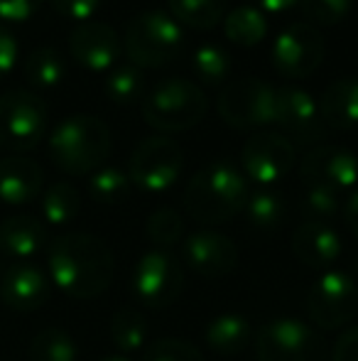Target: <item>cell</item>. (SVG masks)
I'll use <instances>...</instances> for the list:
<instances>
[{
	"instance_id": "obj_21",
	"label": "cell",
	"mask_w": 358,
	"mask_h": 361,
	"mask_svg": "<svg viewBox=\"0 0 358 361\" xmlns=\"http://www.w3.org/2000/svg\"><path fill=\"white\" fill-rule=\"evenodd\" d=\"M47 243V228L30 214L8 216L0 224V251L15 261H30Z\"/></svg>"
},
{
	"instance_id": "obj_27",
	"label": "cell",
	"mask_w": 358,
	"mask_h": 361,
	"mask_svg": "<svg viewBox=\"0 0 358 361\" xmlns=\"http://www.w3.org/2000/svg\"><path fill=\"white\" fill-rule=\"evenodd\" d=\"M170 13L179 25L194 30H211L224 20L229 0H167Z\"/></svg>"
},
{
	"instance_id": "obj_39",
	"label": "cell",
	"mask_w": 358,
	"mask_h": 361,
	"mask_svg": "<svg viewBox=\"0 0 358 361\" xmlns=\"http://www.w3.org/2000/svg\"><path fill=\"white\" fill-rule=\"evenodd\" d=\"M49 3H52V8L57 10V13H62L64 18L87 23L91 15L98 10L101 0H49Z\"/></svg>"
},
{
	"instance_id": "obj_31",
	"label": "cell",
	"mask_w": 358,
	"mask_h": 361,
	"mask_svg": "<svg viewBox=\"0 0 358 361\" xmlns=\"http://www.w3.org/2000/svg\"><path fill=\"white\" fill-rule=\"evenodd\" d=\"M30 361H77V344L64 329H42L30 342Z\"/></svg>"
},
{
	"instance_id": "obj_43",
	"label": "cell",
	"mask_w": 358,
	"mask_h": 361,
	"mask_svg": "<svg viewBox=\"0 0 358 361\" xmlns=\"http://www.w3.org/2000/svg\"><path fill=\"white\" fill-rule=\"evenodd\" d=\"M344 216H346V224H349L351 233H354V236L358 238V190L349 197V202H346Z\"/></svg>"
},
{
	"instance_id": "obj_34",
	"label": "cell",
	"mask_w": 358,
	"mask_h": 361,
	"mask_svg": "<svg viewBox=\"0 0 358 361\" xmlns=\"http://www.w3.org/2000/svg\"><path fill=\"white\" fill-rule=\"evenodd\" d=\"M196 76L206 84H221L231 72V57L219 44H201L191 57Z\"/></svg>"
},
{
	"instance_id": "obj_33",
	"label": "cell",
	"mask_w": 358,
	"mask_h": 361,
	"mask_svg": "<svg viewBox=\"0 0 358 361\" xmlns=\"http://www.w3.org/2000/svg\"><path fill=\"white\" fill-rule=\"evenodd\" d=\"M145 231H148V238L160 246L162 251L177 246V243L184 238V216L179 212L170 209V207H162V209L153 212L145 224Z\"/></svg>"
},
{
	"instance_id": "obj_13",
	"label": "cell",
	"mask_w": 358,
	"mask_h": 361,
	"mask_svg": "<svg viewBox=\"0 0 358 361\" xmlns=\"http://www.w3.org/2000/svg\"><path fill=\"white\" fill-rule=\"evenodd\" d=\"M275 123L292 145H317L329 135L319 116V104L309 91L297 86L275 89Z\"/></svg>"
},
{
	"instance_id": "obj_8",
	"label": "cell",
	"mask_w": 358,
	"mask_h": 361,
	"mask_svg": "<svg viewBox=\"0 0 358 361\" xmlns=\"http://www.w3.org/2000/svg\"><path fill=\"white\" fill-rule=\"evenodd\" d=\"M307 314L317 327L334 332L358 314V283L344 271H324L307 293Z\"/></svg>"
},
{
	"instance_id": "obj_20",
	"label": "cell",
	"mask_w": 358,
	"mask_h": 361,
	"mask_svg": "<svg viewBox=\"0 0 358 361\" xmlns=\"http://www.w3.org/2000/svg\"><path fill=\"white\" fill-rule=\"evenodd\" d=\"M44 172L34 160L25 155L0 157V202L27 204L42 192Z\"/></svg>"
},
{
	"instance_id": "obj_30",
	"label": "cell",
	"mask_w": 358,
	"mask_h": 361,
	"mask_svg": "<svg viewBox=\"0 0 358 361\" xmlns=\"http://www.w3.org/2000/svg\"><path fill=\"white\" fill-rule=\"evenodd\" d=\"M79 207H82L79 192L69 182H57L42 197V216L44 221L54 224V226H64V224L74 221V216L79 214Z\"/></svg>"
},
{
	"instance_id": "obj_41",
	"label": "cell",
	"mask_w": 358,
	"mask_h": 361,
	"mask_svg": "<svg viewBox=\"0 0 358 361\" xmlns=\"http://www.w3.org/2000/svg\"><path fill=\"white\" fill-rule=\"evenodd\" d=\"M331 361H358V327H351L336 339Z\"/></svg>"
},
{
	"instance_id": "obj_2",
	"label": "cell",
	"mask_w": 358,
	"mask_h": 361,
	"mask_svg": "<svg viewBox=\"0 0 358 361\" xmlns=\"http://www.w3.org/2000/svg\"><path fill=\"white\" fill-rule=\"evenodd\" d=\"M248 180L238 167L214 162L196 172L184 190V207L199 224H224L243 212L248 202Z\"/></svg>"
},
{
	"instance_id": "obj_3",
	"label": "cell",
	"mask_w": 358,
	"mask_h": 361,
	"mask_svg": "<svg viewBox=\"0 0 358 361\" xmlns=\"http://www.w3.org/2000/svg\"><path fill=\"white\" fill-rule=\"evenodd\" d=\"M110 152V130L96 116H69L49 135V157L67 175H89Z\"/></svg>"
},
{
	"instance_id": "obj_14",
	"label": "cell",
	"mask_w": 358,
	"mask_h": 361,
	"mask_svg": "<svg viewBox=\"0 0 358 361\" xmlns=\"http://www.w3.org/2000/svg\"><path fill=\"white\" fill-rule=\"evenodd\" d=\"M241 165L248 180L272 187L295 165V145L282 133H255L245 140Z\"/></svg>"
},
{
	"instance_id": "obj_29",
	"label": "cell",
	"mask_w": 358,
	"mask_h": 361,
	"mask_svg": "<svg viewBox=\"0 0 358 361\" xmlns=\"http://www.w3.org/2000/svg\"><path fill=\"white\" fill-rule=\"evenodd\" d=\"M130 187H133V182H130L128 172L120 167H98L89 180V192L94 202L108 207L128 200Z\"/></svg>"
},
{
	"instance_id": "obj_42",
	"label": "cell",
	"mask_w": 358,
	"mask_h": 361,
	"mask_svg": "<svg viewBox=\"0 0 358 361\" xmlns=\"http://www.w3.org/2000/svg\"><path fill=\"white\" fill-rule=\"evenodd\" d=\"M250 3L263 13H285V10L295 8L300 0H250Z\"/></svg>"
},
{
	"instance_id": "obj_24",
	"label": "cell",
	"mask_w": 358,
	"mask_h": 361,
	"mask_svg": "<svg viewBox=\"0 0 358 361\" xmlns=\"http://www.w3.org/2000/svg\"><path fill=\"white\" fill-rule=\"evenodd\" d=\"M224 32L226 39H231L238 47H255L268 35V20H265L263 10L253 8V5H243V8H236L226 15Z\"/></svg>"
},
{
	"instance_id": "obj_1",
	"label": "cell",
	"mask_w": 358,
	"mask_h": 361,
	"mask_svg": "<svg viewBox=\"0 0 358 361\" xmlns=\"http://www.w3.org/2000/svg\"><path fill=\"white\" fill-rule=\"evenodd\" d=\"M49 281L77 300L98 298L108 290L115 273L110 248L91 233H64L49 243Z\"/></svg>"
},
{
	"instance_id": "obj_12",
	"label": "cell",
	"mask_w": 358,
	"mask_h": 361,
	"mask_svg": "<svg viewBox=\"0 0 358 361\" xmlns=\"http://www.w3.org/2000/svg\"><path fill=\"white\" fill-rule=\"evenodd\" d=\"M324 62V37L309 23H292L272 44V64L285 79H307Z\"/></svg>"
},
{
	"instance_id": "obj_40",
	"label": "cell",
	"mask_w": 358,
	"mask_h": 361,
	"mask_svg": "<svg viewBox=\"0 0 358 361\" xmlns=\"http://www.w3.org/2000/svg\"><path fill=\"white\" fill-rule=\"evenodd\" d=\"M18 54H20V44L18 39L13 37L8 27L0 25V79L8 76L18 64Z\"/></svg>"
},
{
	"instance_id": "obj_22",
	"label": "cell",
	"mask_w": 358,
	"mask_h": 361,
	"mask_svg": "<svg viewBox=\"0 0 358 361\" xmlns=\"http://www.w3.org/2000/svg\"><path fill=\"white\" fill-rule=\"evenodd\" d=\"M319 104V116L331 130L358 128V79H341L326 86Z\"/></svg>"
},
{
	"instance_id": "obj_4",
	"label": "cell",
	"mask_w": 358,
	"mask_h": 361,
	"mask_svg": "<svg viewBox=\"0 0 358 361\" xmlns=\"http://www.w3.org/2000/svg\"><path fill=\"white\" fill-rule=\"evenodd\" d=\"M184 47V30L172 13L145 10L125 30V54L138 69H158L174 62Z\"/></svg>"
},
{
	"instance_id": "obj_38",
	"label": "cell",
	"mask_w": 358,
	"mask_h": 361,
	"mask_svg": "<svg viewBox=\"0 0 358 361\" xmlns=\"http://www.w3.org/2000/svg\"><path fill=\"white\" fill-rule=\"evenodd\" d=\"M42 8V0H0V20L25 23Z\"/></svg>"
},
{
	"instance_id": "obj_25",
	"label": "cell",
	"mask_w": 358,
	"mask_h": 361,
	"mask_svg": "<svg viewBox=\"0 0 358 361\" xmlns=\"http://www.w3.org/2000/svg\"><path fill=\"white\" fill-rule=\"evenodd\" d=\"M245 216L248 224L258 231H275L285 221V197L277 195L270 187H263L258 192H250L245 202Z\"/></svg>"
},
{
	"instance_id": "obj_16",
	"label": "cell",
	"mask_w": 358,
	"mask_h": 361,
	"mask_svg": "<svg viewBox=\"0 0 358 361\" xmlns=\"http://www.w3.org/2000/svg\"><path fill=\"white\" fill-rule=\"evenodd\" d=\"M184 261L196 276L206 278V281H216L229 273L236 271L238 266V248L229 236L219 231H204L191 233L184 241Z\"/></svg>"
},
{
	"instance_id": "obj_36",
	"label": "cell",
	"mask_w": 358,
	"mask_h": 361,
	"mask_svg": "<svg viewBox=\"0 0 358 361\" xmlns=\"http://www.w3.org/2000/svg\"><path fill=\"white\" fill-rule=\"evenodd\" d=\"M305 23L314 27H334L346 20L351 10V0H300Z\"/></svg>"
},
{
	"instance_id": "obj_44",
	"label": "cell",
	"mask_w": 358,
	"mask_h": 361,
	"mask_svg": "<svg viewBox=\"0 0 358 361\" xmlns=\"http://www.w3.org/2000/svg\"><path fill=\"white\" fill-rule=\"evenodd\" d=\"M98 361H130V359H125L123 354H113V357H103V359H98Z\"/></svg>"
},
{
	"instance_id": "obj_19",
	"label": "cell",
	"mask_w": 358,
	"mask_h": 361,
	"mask_svg": "<svg viewBox=\"0 0 358 361\" xmlns=\"http://www.w3.org/2000/svg\"><path fill=\"white\" fill-rule=\"evenodd\" d=\"M292 253L302 266L329 271L344 253V243L331 224L305 221L292 233Z\"/></svg>"
},
{
	"instance_id": "obj_7",
	"label": "cell",
	"mask_w": 358,
	"mask_h": 361,
	"mask_svg": "<svg viewBox=\"0 0 358 361\" xmlns=\"http://www.w3.org/2000/svg\"><path fill=\"white\" fill-rule=\"evenodd\" d=\"M258 361H324V339L302 319H270L255 339Z\"/></svg>"
},
{
	"instance_id": "obj_32",
	"label": "cell",
	"mask_w": 358,
	"mask_h": 361,
	"mask_svg": "<svg viewBox=\"0 0 358 361\" xmlns=\"http://www.w3.org/2000/svg\"><path fill=\"white\" fill-rule=\"evenodd\" d=\"M106 94L115 104H133L145 94V74L133 64L110 69L106 76Z\"/></svg>"
},
{
	"instance_id": "obj_11",
	"label": "cell",
	"mask_w": 358,
	"mask_h": 361,
	"mask_svg": "<svg viewBox=\"0 0 358 361\" xmlns=\"http://www.w3.org/2000/svg\"><path fill=\"white\" fill-rule=\"evenodd\" d=\"M181 290H184V271L170 251L155 248L138 261L133 273V293L145 307H170L179 300Z\"/></svg>"
},
{
	"instance_id": "obj_17",
	"label": "cell",
	"mask_w": 358,
	"mask_h": 361,
	"mask_svg": "<svg viewBox=\"0 0 358 361\" xmlns=\"http://www.w3.org/2000/svg\"><path fill=\"white\" fill-rule=\"evenodd\" d=\"M69 52L89 72H108L120 54V37L108 23L87 20L74 27Z\"/></svg>"
},
{
	"instance_id": "obj_9",
	"label": "cell",
	"mask_w": 358,
	"mask_h": 361,
	"mask_svg": "<svg viewBox=\"0 0 358 361\" xmlns=\"http://www.w3.org/2000/svg\"><path fill=\"white\" fill-rule=\"evenodd\" d=\"M184 167V152L167 135H153L133 150L128 162V177L138 190L165 192L177 182Z\"/></svg>"
},
{
	"instance_id": "obj_15",
	"label": "cell",
	"mask_w": 358,
	"mask_h": 361,
	"mask_svg": "<svg viewBox=\"0 0 358 361\" xmlns=\"http://www.w3.org/2000/svg\"><path fill=\"white\" fill-rule=\"evenodd\" d=\"M300 175L305 185H319L341 195L358 185V157L349 147L319 145L305 155Z\"/></svg>"
},
{
	"instance_id": "obj_28",
	"label": "cell",
	"mask_w": 358,
	"mask_h": 361,
	"mask_svg": "<svg viewBox=\"0 0 358 361\" xmlns=\"http://www.w3.org/2000/svg\"><path fill=\"white\" fill-rule=\"evenodd\" d=\"M108 332H110V342L115 344V349H120L123 354H133L145 347L148 322H145V317L138 310L123 307L113 314Z\"/></svg>"
},
{
	"instance_id": "obj_23",
	"label": "cell",
	"mask_w": 358,
	"mask_h": 361,
	"mask_svg": "<svg viewBox=\"0 0 358 361\" xmlns=\"http://www.w3.org/2000/svg\"><path fill=\"white\" fill-rule=\"evenodd\" d=\"M250 342V324L243 314L226 312L206 324V344L219 357H236Z\"/></svg>"
},
{
	"instance_id": "obj_26",
	"label": "cell",
	"mask_w": 358,
	"mask_h": 361,
	"mask_svg": "<svg viewBox=\"0 0 358 361\" xmlns=\"http://www.w3.org/2000/svg\"><path fill=\"white\" fill-rule=\"evenodd\" d=\"M64 74H67L64 59L54 47H37L34 52H30L27 62H25V79L39 91H49L59 86Z\"/></svg>"
},
{
	"instance_id": "obj_5",
	"label": "cell",
	"mask_w": 358,
	"mask_h": 361,
	"mask_svg": "<svg viewBox=\"0 0 358 361\" xmlns=\"http://www.w3.org/2000/svg\"><path fill=\"white\" fill-rule=\"evenodd\" d=\"M209 111L201 86L186 79H167L158 84L143 101V118L160 133H179L199 123Z\"/></svg>"
},
{
	"instance_id": "obj_37",
	"label": "cell",
	"mask_w": 358,
	"mask_h": 361,
	"mask_svg": "<svg viewBox=\"0 0 358 361\" xmlns=\"http://www.w3.org/2000/svg\"><path fill=\"white\" fill-rule=\"evenodd\" d=\"M143 361H204L201 352L191 342L184 339H155L153 344L145 347Z\"/></svg>"
},
{
	"instance_id": "obj_35",
	"label": "cell",
	"mask_w": 358,
	"mask_h": 361,
	"mask_svg": "<svg viewBox=\"0 0 358 361\" xmlns=\"http://www.w3.org/2000/svg\"><path fill=\"white\" fill-rule=\"evenodd\" d=\"M302 209H305V214H307V221L329 224L341 209L339 192L326 190V187H319V185H305V195H302Z\"/></svg>"
},
{
	"instance_id": "obj_18",
	"label": "cell",
	"mask_w": 358,
	"mask_h": 361,
	"mask_svg": "<svg viewBox=\"0 0 358 361\" xmlns=\"http://www.w3.org/2000/svg\"><path fill=\"white\" fill-rule=\"evenodd\" d=\"M0 300L15 312H34L49 300V278L34 263H13L0 278Z\"/></svg>"
},
{
	"instance_id": "obj_10",
	"label": "cell",
	"mask_w": 358,
	"mask_h": 361,
	"mask_svg": "<svg viewBox=\"0 0 358 361\" xmlns=\"http://www.w3.org/2000/svg\"><path fill=\"white\" fill-rule=\"evenodd\" d=\"M219 116L238 130L275 123V89L263 79H238L221 91L216 101Z\"/></svg>"
},
{
	"instance_id": "obj_6",
	"label": "cell",
	"mask_w": 358,
	"mask_h": 361,
	"mask_svg": "<svg viewBox=\"0 0 358 361\" xmlns=\"http://www.w3.org/2000/svg\"><path fill=\"white\" fill-rule=\"evenodd\" d=\"M47 104L39 94L13 89L0 96V147L10 152H27L39 145L47 133Z\"/></svg>"
}]
</instances>
